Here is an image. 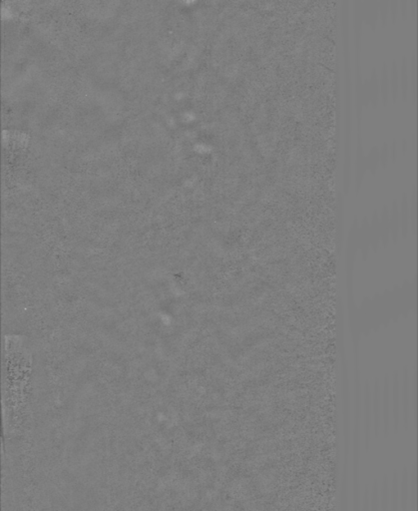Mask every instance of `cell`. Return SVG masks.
<instances>
[{"instance_id": "cell-1", "label": "cell", "mask_w": 418, "mask_h": 511, "mask_svg": "<svg viewBox=\"0 0 418 511\" xmlns=\"http://www.w3.org/2000/svg\"><path fill=\"white\" fill-rule=\"evenodd\" d=\"M399 508L401 511L409 509V471L406 467L403 468L399 477Z\"/></svg>"}, {"instance_id": "cell-2", "label": "cell", "mask_w": 418, "mask_h": 511, "mask_svg": "<svg viewBox=\"0 0 418 511\" xmlns=\"http://www.w3.org/2000/svg\"><path fill=\"white\" fill-rule=\"evenodd\" d=\"M389 511H399V475L397 472L392 474L389 483Z\"/></svg>"}, {"instance_id": "cell-3", "label": "cell", "mask_w": 418, "mask_h": 511, "mask_svg": "<svg viewBox=\"0 0 418 511\" xmlns=\"http://www.w3.org/2000/svg\"><path fill=\"white\" fill-rule=\"evenodd\" d=\"M409 508L410 511H416L417 509V467L413 464L411 474L409 475Z\"/></svg>"}, {"instance_id": "cell-4", "label": "cell", "mask_w": 418, "mask_h": 511, "mask_svg": "<svg viewBox=\"0 0 418 511\" xmlns=\"http://www.w3.org/2000/svg\"><path fill=\"white\" fill-rule=\"evenodd\" d=\"M380 511H389V479L387 475L383 476L381 488L379 489Z\"/></svg>"}, {"instance_id": "cell-5", "label": "cell", "mask_w": 418, "mask_h": 511, "mask_svg": "<svg viewBox=\"0 0 418 511\" xmlns=\"http://www.w3.org/2000/svg\"><path fill=\"white\" fill-rule=\"evenodd\" d=\"M341 511H348V472L347 467L345 466L343 480H342V490H341Z\"/></svg>"}, {"instance_id": "cell-6", "label": "cell", "mask_w": 418, "mask_h": 511, "mask_svg": "<svg viewBox=\"0 0 418 511\" xmlns=\"http://www.w3.org/2000/svg\"><path fill=\"white\" fill-rule=\"evenodd\" d=\"M352 509L353 511H361L360 506V488H359V480L358 475H354L353 485H352Z\"/></svg>"}, {"instance_id": "cell-7", "label": "cell", "mask_w": 418, "mask_h": 511, "mask_svg": "<svg viewBox=\"0 0 418 511\" xmlns=\"http://www.w3.org/2000/svg\"><path fill=\"white\" fill-rule=\"evenodd\" d=\"M370 511H380L378 482L374 481L370 492Z\"/></svg>"}, {"instance_id": "cell-8", "label": "cell", "mask_w": 418, "mask_h": 511, "mask_svg": "<svg viewBox=\"0 0 418 511\" xmlns=\"http://www.w3.org/2000/svg\"><path fill=\"white\" fill-rule=\"evenodd\" d=\"M361 511H370V497H369V489L366 487L365 490H364V493H363V498H362V506H361Z\"/></svg>"}]
</instances>
